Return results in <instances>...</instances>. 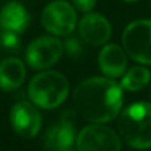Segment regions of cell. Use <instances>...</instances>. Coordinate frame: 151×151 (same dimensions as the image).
Segmentation results:
<instances>
[{"instance_id": "1", "label": "cell", "mask_w": 151, "mask_h": 151, "mask_svg": "<svg viewBox=\"0 0 151 151\" xmlns=\"http://www.w3.org/2000/svg\"><path fill=\"white\" fill-rule=\"evenodd\" d=\"M77 113L91 123H107L117 117L123 105V88L110 77H91L74 91Z\"/></svg>"}, {"instance_id": "2", "label": "cell", "mask_w": 151, "mask_h": 151, "mask_svg": "<svg viewBox=\"0 0 151 151\" xmlns=\"http://www.w3.org/2000/svg\"><path fill=\"white\" fill-rule=\"evenodd\" d=\"M123 141L135 150L151 147V104L133 102L126 107L117 122Z\"/></svg>"}, {"instance_id": "3", "label": "cell", "mask_w": 151, "mask_h": 151, "mask_svg": "<svg viewBox=\"0 0 151 151\" xmlns=\"http://www.w3.org/2000/svg\"><path fill=\"white\" fill-rule=\"evenodd\" d=\"M70 85L64 74L47 70L36 74L28 85L31 102L40 108L52 110L61 105L68 96Z\"/></svg>"}, {"instance_id": "4", "label": "cell", "mask_w": 151, "mask_h": 151, "mask_svg": "<svg viewBox=\"0 0 151 151\" xmlns=\"http://www.w3.org/2000/svg\"><path fill=\"white\" fill-rule=\"evenodd\" d=\"M122 43L129 58L151 65V19L130 22L123 31Z\"/></svg>"}, {"instance_id": "5", "label": "cell", "mask_w": 151, "mask_h": 151, "mask_svg": "<svg viewBox=\"0 0 151 151\" xmlns=\"http://www.w3.org/2000/svg\"><path fill=\"white\" fill-rule=\"evenodd\" d=\"M77 151H120V136L102 123L83 127L76 138Z\"/></svg>"}, {"instance_id": "6", "label": "cell", "mask_w": 151, "mask_h": 151, "mask_svg": "<svg viewBox=\"0 0 151 151\" xmlns=\"http://www.w3.org/2000/svg\"><path fill=\"white\" fill-rule=\"evenodd\" d=\"M77 24V14L65 0H53L42 12V25L50 34L70 36Z\"/></svg>"}, {"instance_id": "7", "label": "cell", "mask_w": 151, "mask_h": 151, "mask_svg": "<svg viewBox=\"0 0 151 151\" xmlns=\"http://www.w3.org/2000/svg\"><path fill=\"white\" fill-rule=\"evenodd\" d=\"M64 50V43L58 37L45 36L30 43L25 50V59L31 68L45 70L58 62Z\"/></svg>"}, {"instance_id": "8", "label": "cell", "mask_w": 151, "mask_h": 151, "mask_svg": "<svg viewBox=\"0 0 151 151\" xmlns=\"http://www.w3.org/2000/svg\"><path fill=\"white\" fill-rule=\"evenodd\" d=\"M12 129L22 138H34L42 127V116L36 105L28 101L17 102L9 114Z\"/></svg>"}, {"instance_id": "9", "label": "cell", "mask_w": 151, "mask_h": 151, "mask_svg": "<svg viewBox=\"0 0 151 151\" xmlns=\"http://www.w3.org/2000/svg\"><path fill=\"white\" fill-rule=\"evenodd\" d=\"M76 119L74 111H64L61 119L52 124L45 135V147L49 151H62L71 148L76 142Z\"/></svg>"}, {"instance_id": "10", "label": "cell", "mask_w": 151, "mask_h": 151, "mask_svg": "<svg viewBox=\"0 0 151 151\" xmlns=\"http://www.w3.org/2000/svg\"><path fill=\"white\" fill-rule=\"evenodd\" d=\"M79 34L89 46H101L111 37V25L101 14L88 12L79 21Z\"/></svg>"}, {"instance_id": "11", "label": "cell", "mask_w": 151, "mask_h": 151, "mask_svg": "<svg viewBox=\"0 0 151 151\" xmlns=\"http://www.w3.org/2000/svg\"><path fill=\"white\" fill-rule=\"evenodd\" d=\"M99 70L110 79L120 77L127 68V53L124 47H120L114 43L104 46L98 55Z\"/></svg>"}, {"instance_id": "12", "label": "cell", "mask_w": 151, "mask_h": 151, "mask_svg": "<svg viewBox=\"0 0 151 151\" xmlns=\"http://www.w3.org/2000/svg\"><path fill=\"white\" fill-rule=\"evenodd\" d=\"M30 25V15L27 9L18 2H9L0 11V30H11L22 33Z\"/></svg>"}, {"instance_id": "13", "label": "cell", "mask_w": 151, "mask_h": 151, "mask_svg": "<svg viewBox=\"0 0 151 151\" xmlns=\"http://www.w3.org/2000/svg\"><path fill=\"white\" fill-rule=\"evenodd\" d=\"M25 79V65L18 58H8L0 62V89L12 92L21 88Z\"/></svg>"}, {"instance_id": "14", "label": "cell", "mask_w": 151, "mask_h": 151, "mask_svg": "<svg viewBox=\"0 0 151 151\" xmlns=\"http://www.w3.org/2000/svg\"><path fill=\"white\" fill-rule=\"evenodd\" d=\"M151 79V73L148 68L138 65V67H132L129 68L124 74H123V79H122V88L130 92H136L144 89L148 82Z\"/></svg>"}, {"instance_id": "15", "label": "cell", "mask_w": 151, "mask_h": 151, "mask_svg": "<svg viewBox=\"0 0 151 151\" xmlns=\"http://www.w3.org/2000/svg\"><path fill=\"white\" fill-rule=\"evenodd\" d=\"M0 45L9 50H18L21 46L19 33H15L11 30H0Z\"/></svg>"}, {"instance_id": "16", "label": "cell", "mask_w": 151, "mask_h": 151, "mask_svg": "<svg viewBox=\"0 0 151 151\" xmlns=\"http://www.w3.org/2000/svg\"><path fill=\"white\" fill-rule=\"evenodd\" d=\"M64 49L68 55L71 56H77L82 53V45L79 43L77 39H74V37H70L64 42Z\"/></svg>"}, {"instance_id": "17", "label": "cell", "mask_w": 151, "mask_h": 151, "mask_svg": "<svg viewBox=\"0 0 151 151\" xmlns=\"http://www.w3.org/2000/svg\"><path fill=\"white\" fill-rule=\"evenodd\" d=\"M71 2L77 11H82V12H86V14L91 12L96 5V0H71Z\"/></svg>"}, {"instance_id": "18", "label": "cell", "mask_w": 151, "mask_h": 151, "mask_svg": "<svg viewBox=\"0 0 151 151\" xmlns=\"http://www.w3.org/2000/svg\"><path fill=\"white\" fill-rule=\"evenodd\" d=\"M123 2H127V3H132V2H138V0H123Z\"/></svg>"}, {"instance_id": "19", "label": "cell", "mask_w": 151, "mask_h": 151, "mask_svg": "<svg viewBox=\"0 0 151 151\" xmlns=\"http://www.w3.org/2000/svg\"><path fill=\"white\" fill-rule=\"evenodd\" d=\"M62 151H74L73 148H67V150H62Z\"/></svg>"}, {"instance_id": "20", "label": "cell", "mask_w": 151, "mask_h": 151, "mask_svg": "<svg viewBox=\"0 0 151 151\" xmlns=\"http://www.w3.org/2000/svg\"><path fill=\"white\" fill-rule=\"evenodd\" d=\"M150 98H151V92H150Z\"/></svg>"}]
</instances>
